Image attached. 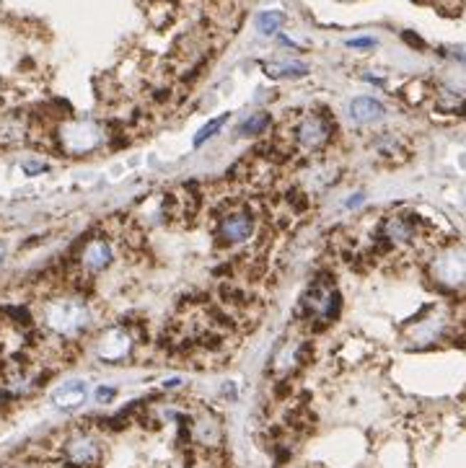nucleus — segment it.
Here are the masks:
<instances>
[{
	"instance_id": "nucleus-1",
	"label": "nucleus",
	"mask_w": 466,
	"mask_h": 468,
	"mask_svg": "<svg viewBox=\"0 0 466 468\" xmlns=\"http://www.w3.org/2000/svg\"><path fill=\"white\" fill-rule=\"evenodd\" d=\"M42 321L52 334H58L63 339H73V336H78L88 329L91 311L78 298H55L44 305Z\"/></svg>"
},
{
	"instance_id": "nucleus-2",
	"label": "nucleus",
	"mask_w": 466,
	"mask_h": 468,
	"mask_svg": "<svg viewBox=\"0 0 466 468\" xmlns=\"http://www.w3.org/2000/svg\"><path fill=\"white\" fill-rule=\"evenodd\" d=\"M104 137H107L104 127L91 119H70L58 129L60 148H63L65 153H70V156L93 153L96 148H101Z\"/></svg>"
},
{
	"instance_id": "nucleus-3",
	"label": "nucleus",
	"mask_w": 466,
	"mask_h": 468,
	"mask_svg": "<svg viewBox=\"0 0 466 468\" xmlns=\"http://www.w3.org/2000/svg\"><path fill=\"white\" fill-rule=\"evenodd\" d=\"M251 233H254V218L246 210H228V213H223L216 228L218 241L228 243V246H238V243L249 241Z\"/></svg>"
},
{
	"instance_id": "nucleus-4",
	"label": "nucleus",
	"mask_w": 466,
	"mask_h": 468,
	"mask_svg": "<svg viewBox=\"0 0 466 468\" xmlns=\"http://www.w3.org/2000/svg\"><path fill=\"white\" fill-rule=\"evenodd\" d=\"M303 311L309 313L311 319L332 321L339 311V292L334 287H324V284H314L306 295H303Z\"/></svg>"
},
{
	"instance_id": "nucleus-5",
	"label": "nucleus",
	"mask_w": 466,
	"mask_h": 468,
	"mask_svg": "<svg viewBox=\"0 0 466 468\" xmlns=\"http://www.w3.org/2000/svg\"><path fill=\"white\" fill-rule=\"evenodd\" d=\"M132 352V334L125 326H112L96 341V355L104 362H122Z\"/></svg>"
},
{
	"instance_id": "nucleus-6",
	"label": "nucleus",
	"mask_w": 466,
	"mask_h": 468,
	"mask_svg": "<svg viewBox=\"0 0 466 468\" xmlns=\"http://www.w3.org/2000/svg\"><path fill=\"white\" fill-rule=\"evenodd\" d=\"M329 135H332L329 124H327V119L319 117V114H309V117L298 119V124H295V129H293L295 142H298V148H303V150H322L324 145H327V140H329Z\"/></svg>"
},
{
	"instance_id": "nucleus-7",
	"label": "nucleus",
	"mask_w": 466,
	"mask_h": 468,
	"mask_svg": "<svg viewBox=\"0 0 466 468\" xmlns=\"http://www.w3.org/2000/svg\"><path fill=\"white\" fill-rule=\"evenodd\" d=\"M433 275L438 282L448 284V287H461L466 284V251H445L443 256H438L433 264Z\"/></svg>"
},
{
	"instance_id": "nucleus-8",
	"label": "nucleus",
	"mask_w": 466,
	"mask_h": 468,
	"mask_svg": "<svg viewBox=\"0 0 466 468\" xmlns=\"http://www.w3.org/2000/svg\"><path fill=\"white\" fill-rule=\"evenodd\" d=\"M65 458L68 463H73L75 468H88L96 466L101 458V445L93 435H73L70 440L65 442Z\"/></svg>"
},
{
	"instance_id": "nucleus-9",
	"label": "nucleus",
	"mask_w": 466,
	"mask_h": 468,
	"mask_svg": "<svg viewBox=\"0 0 466 468\" xmlns=\"http://www.w3.org/2000/svg\"><path fill=\"white\" fill-rule=\"evenodd\" d=\"M115 259V251H112V243L107 238H91V241L83 246L80 251V267L88 272V275H99L112 264Z\"/></svg>"
},
{
	"instance_id": "nucleus-10",
	"label": "nucleus",
	"mask_w": 466,
	"mask_h": 468,
	"mask_svg": "<svg viewBox=\"0 0 466 468\" xmlns=\"http://www.w3.org/2000/svg\"><path fill=\"white\" fill-rule=\"evenodd\" d=\"M86 398H88V383L86 381H78V378L65 381V383H60L58 388L52 390V404L58 406V409H63V412L78 409Z\"/></svg>"
},
{
	"instance_id": "nucleus-11",
	"label": "nucleus",
	"mask_w": 466,
	"mask_h": 468,
	"mask_svg": "<svg viewBox=\"0 0 466 468\" xmlns=\"http://www.w3.org/2000/svg\"><path fill=\"white\" fill-rule=\"evenodd\" d=\"M383 117H386V107L378 99L358 96V99L350 101V119L358 122V124H376Z\"/></svg>"
},
{
	"instance_id": "nucleus-12",
	"label": "nucleus",
	"mask_w": 466,
	"mask_h": 468,
	"mask_svg": "<svg viewBox=\"0 0 466 468\" xmlns=\"http://www.w3.org/2000/svg\"><path fill=\"white\" fill-rule=\"evenodd\" d=\"M265 70L272 78H301L309 73V65L295 63V60H275V63H265Z\"/></svg>"
},
{
	"instance_id": "nucleus-13",
	"label": "nucleus",
	"mask_w": 466,
	"mask_h": 468,
	"mask_svg": "<svg viewBox=\"0 0 466 468\" xmlns=\"http://www.w3.org/2000/svg\"><path fill=\"white\" fill-rule=\"evenodd\" d=\"M26 137V124L21 119H0V142L3 145H14Z\"/></svg>"
},
{
	"instance_id": "nucleus-14",
	"label": "nucleus",
	"mask_w": 466,
	"mask_h": 468,
	"mask_svg": "<svg viewBox=\"0 0 466 468\" xmlns=\"http://www.w3.org/2000/svg\"><path fill=\"white\" fill-rule=\"evenodd\" d=\"M282 21H285L282 11H262V14H257V31L265 36H275Z\"/></svg>"
},
{
	"instance_id": "nucleus-15",
	"label": "nucleus",
	"mask_w": 466,
	"mask_h": 468,
	"mask_svg": "<svg viewBox=\"0 0 466 468\" xmlns=\"http://www.w3.org/2000/svg\"><path fill=\"white\" fill-rule=\"evenodd\" d=\"M270 114L259 112L254 114V117H249V119L241 124V135H259V132H267V127H270Z\"/></svg>"
},
{
	"instance_id": "nucleus-16",
	"label": "nucleus",
	"mask_w": 466,
	"mask_h": 468,
	"mask_svg": "<svg viewBox=\"0 0 466 468\" xmlns=\"http://www.w3.org/2000/svg\"><path fill=\"white\" fill-rule=\"evenodd\" d=\"M226 122H228V117H226V114H221V117H216L213 122H208V124H205V127H202L200 132L194 135V148H200V145H205V140H210L213 135H218V129H221Z\"/></svg>"
},
{
	"instance_id": "nucleus-17",
	"label": "nucleus",
	"mask_w": 466,
	"mask_h": 468,
	"mask_svg": "<svg viewBox=\"0 0 466 468\" xmlns=\"http://www.w3.org/2000/svg\"><path fill=\"white\" fill-rule=\"evenodd\" d=\"M347 47H352V50H371V47H376V39H373V36H358V39H347Z\"/></svg>"
},
{
	"instance_id": "nucleus-18",
	"label": "nucleus",
	"mask_w": 466,
	"mask_h": 468,
	"mask_svg": "<svg viewBox=\"0 0 466 468\" xmlns=\"http://www.w3.org/2000/svg\"><path fill=\"white\" fill-rule=\"evenodd\" d=\"M115 396H117V388H112V385H99L96 388V401L99 404H109Z\"/></svg>"
},
{
	"instance_id": "nucleus-19",
	"label": "nucleus",
	"mask_w": 466,
	"mask_h": 468,
	"mask_svg": "<svg viewBox=\"0 0 466 468\" xmlns=\"http://www.w3.org/2000/svg\"><path fill=\"white\" fill-rule=\"evenodd\" d=\"M23 171H26L29 176H36V174L47 171V164H42V161H26V164H23Z\"/></svg>"
},
{
	"instance_id": "nucleus-20",
	"label": "nucleus",
	"mask_w": 466,
	"mask_h": 468,
	"mask_svg": "<svg viewBox=\"0 0 466 468\" xmlns=\"http://www.w3.org/2000/svg\"><path fill=\"white\" fill-rule=\"evenodd\" d=\"M404 39H407L409 44H415V47H423V39H417L412 31H404Z\"/></svg>"
},
{
	"instance_id": "nucleus-21",
	"label": "nucleus",
	"mask_w": 466,
	"mask_h": 468,
	"mask_svg": "<svg viewBox=\"0 0 466 468\" xmlns=\"http://www.w3.org/2000/svg\"><path fill=\"white\" fill-rule=\"evenodd\" d=\"M3 264H6V246L0 243V267H3Z\"/></svg>"
}]
</instances>
